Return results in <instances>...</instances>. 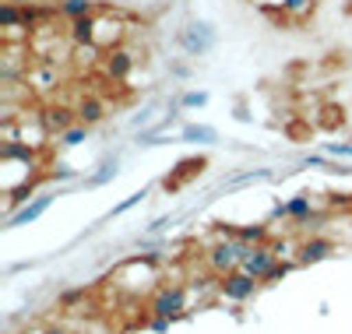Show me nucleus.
Instances as JSON below:
<instances>
[{
	"label": "nucleus",
	"instance_id": "f8f14e48",
	"mask_svg": "<svg viewBox=\"0 0 352 334\" xmlns=\"http://www.w3.org/2000/svg\"><path fill=\"white\" fill-rule=\"evenodd\" d=\"M78 124H85V127H96V124H102V116H106V102L102 99H96V96H85V99H78Z\"/></svg>",
	"mask_w": 352,
	"mask_h": 334
},
{
	"label": "nucleus",
	"instance_id": "f3484780",
	"mask_svg": "<svg viewBox=\"0 0 352 334\" xmlns=\"http://www.w3.org/2000/svg\"><path fill=\"white\" fill-rule=\"evenodd\" d=\"M236 239L247 243V247H250V243H264V239H268V229H264V225H243V229H236Z\"/></svg>",
	"mask_w": 352,
	"mask_h": 334
},
{
	"label": "nucleus",
	"instance_id": "6e6552de",
	"mask_svg": "<svg viewBox=\"0 0 352 334\" xmlns=\"http://www.w3.org/2000/svg\"><path fill=\"white\" fill-rule=\"evenodd\" d=\"M39 113H43V124L50 127L53 137H56V134H64L67 127H74V120H78V109H74V106H64V102H60V106L50 102V106H43Z\"/></svg>",
	"mask_w": 352,
	"mask_h": 334
},
{
	"label": "nucleus",
	"instance_id": "9b49d317",
	"mask_svg": "<svg viewBox=\"0 0 352 334\" xmlns=\"http://www.w3.org/2000/svg\"><path fill=\"white\" fill-rule=\"evenodd\" d=\"M331 250H335V247H331V239H324V236L303 239L300 247H296V254H300V264H317V260H324Z\"/></svg>",
	"mask_w": 352,
	"mask_h": 334
},
{
	"label": "nucleus",
	"instance_id": "dca6fc26",
	"mask_svg": "<svg viewBox=\"0 0 352 334\" xmlns=\"http://www.w3.org/2000/svg\"><path fill=\"white\" fill-rule=\"evenodd\" d=\"M88 131H92V127L74 124V127H67L64 134H56V144H60V148H78L81 141H88Z\"/></svg>",
	"mask_w": 352,
	"mask_h": 334
},
{
	"label": "nucleus",
	"instance_id": "bb28decb",
	"mask_svg": "<svg viewBox=\"0 0 352 334\" xmlns=\"http://www.w3.org/2000/svg\"><path fill=\"white\" fill-rule=\"evenodd\" d=\"M74 172L67 169V166H56V172H53V179H71Z\"/></svg>",
	"mask_w": 352,
	"mask_h": 334
},
{
	"label": "nucleus",
	"instance_id": "c85d7f7f",
	"mask_svg": "<svg viewBox=\"0 0 352 334\" xmlns=\"http://www.w3.org/2000/svg\"><path fill=\"white\" fill-rule=\"evenodd\" d=\"M11 4H21L25 8V4H32V0H11Z\"/></svg>",
	"mask_w": 352,
	"mask_h": 334
},
{
	"label": "nucleus",
	"instance_id": "aec40b11",
	"mask_svg": "<svg viewBox=\"0 0 352 334\" xmlns=\"http://www.w3.org/2000/svg\"><path fill=\"white\" fill-rule=\"evenodd\" d=\"M272 176V169H254V172H243V176H236L232 183H254V179H268Z\"/></svg>",
	"mask_w": 352,
	"mask_h": 334
},
{
	"label": "nucleus",
	"instance_id": "f257e3e1",
	"mask_svg": "<svg viewBox=\"0 0 352 334\" xmlns=\"http://www.w3.org/2000/svg\"><path fill=\"white\" fill-rule=\"evenodd\" d=\"M180 46L187 56H204V53H212L215 46V28L208 21H187L180 28Z\"/></svg>",
	"mask_w": 352,
	"mask_h": 334
},
{
	"label": "nucleus",
	"instance_id": "2eb2a0df",
	"mask_svg": "<svg viewBox=\"0 0 352 334\" xmlns=\"http://www.w3.org/2000/svg\"><path fill=\"white\" fill-rule=\"evenodd\" d=\"M278 211H282L285 219H300V222H303V219H310V215H314V204H310V197H307V194H300V197H292L289 204H282Z\"/></svg>",
	"mask_w": 352,
	"mask_h": 334
},
{
	"label": "nucleus",
	"instance_id": "ddd939ff",
	"mask_svg": "<svg viewBox=\"0 0 352 334\" xmlns=\"http://www.w3.org/2000/svg\"><path fill=\"white\" fill-rule=\"evenodd\" d=\"M60 18H67V21H74V18H88V14H96L99 11V4L96 0H60Z\"/></svg>",
	"mask_w": 352,
	"mask_h": 334
},
{
	"label": "nucleus",
	"instance_id": "9d476101",
	"mask_svg": "<svg viewBox=\"0 0 352 334\" xmlns=\"http://www.w3.org/2000/svg\"><path fill=\"white\" fill-rule=\"evenodd\" d=\"M96 25H99V14H88V18H74L67 25V39L74 46H92L96 49Z\"/></svg>",
	"mask_w": 352,
	"mask_h": 334
},
{
	"label": "nucleus",
	"instance_id": "39448f33",
	"mask_svg": "<svg viewBox=\"0 0 352 334\" xmlns=\"http://www.w3.org/2000/svg\"><path fill=\"white\" fill-rule=\"evenodd\" d=\"M219 292L232 302H243L257 292V278L247 275V271H229V275H222V282H219Z\"/></svg>",
	"mask_w": 352,
	"mask_h": 334
},
{
	"label": "nucleus",
	"instance_id": "0eeeda50",
	"mask_svg": "<svg viewBox=\"0 0 352 334\" xmlns=\"http://www.w3.org/2000/svg\"><path fill=\"white\" fill-rule=\"evenodd\" d=\"M134 71V53L124 49V46H116V49H106L102 53V74L109 81H127V74Z\"/></svg>",
	"mask_w": 352,
	"mask_h": 334
},
{
	"label": "nucleus",
	"instance_id": "423d86ee",
	"mask_svg": "<svg viewBox=\"0 0 352 334\" xmlns=\"http://www.w3.org/2000/svg\"><path fill=\"white\" fill-rule=\"evenodd\" d=\"M25 81H28V88H32V96L36 92H53V88H60L64 85V78H60V71H56L53 64H46V60H39V64H32L25 71Z\"/></svg>",
	"mask_w": 352,
	"mask_h": 334
},
{
	"label": "nucleus",
	"instance_id": "6ab92c4d",
	"mask_svg": "<svg viewBox=\"0 0 352 334\" xmlns=\"http://www.w3.org/2000/svg\"><path fill=\"white\" fill-rule=\"evenodd\" d=\"M144 197H148V190H138V194H131L127 201H120V204L113 208V215H124V211H131V208H134V204H141Z\"/></svg>",
	"mask_w": 352,
	"mask_h": 334
},
{
	"label": "nucleus",
	"instance_id": "4be33fe9",
	"mask_svg": "<svg viewBox=\"0 0 352 334\" xmlns=\"http://www.w3.org/2000/svg\"><path fill=\"white\" fill-rule=\"evenodd\" d=\"M204 102H208V96H204V92H187V96H184V106H187V109L204 106Z\"/></svg>",
	"mask_w": 352,
	"mask_h": 334
},
{
	"label": "nucleus",
	"instance_id": "f03ea898",
	"mask_svg": "<svg viewBox=\"0 0 352 334\" xmlns=\"http://www.w3.org/2000/svg\"><path fill=\"white\" fill-rule=\"evenodd\" d=\"M282 257L272 250V247H264V243H254V247H243V260H240V271H247V275H254L257 282H264V275L278 264Z\"/></svg>",
	"mask_w": 352,
	"mask_h": 334
},
{
	"label": "nucleus",
	"instance_id": "cd10ccee",
	"mask_svg": "<svg viewBox=\"0 0 352 334\" xmlns=\"http://www.w3.org/2000/svg\"><path fill=\"white\" fill-rule=\"evenodd\" d=\"M43 334H74V331H71V327H64V324H56V327H46Z\"/></svg>",
	"mask_w": 352,
	"mask_h": 334
},
{
	"label": "nucleus",
	"instance_id": "5701e85b",
	"mask_svg": "<svg viewBox=\"0 0 352 334\" xmlns=\"http://www.w3.org/2000/svg\"><path fill=\"white\" fill-rule=\"evenodd\" d=\"M328 155H335V159H338V155H342V159H352V141H349V144H328Z\"/></svg>",
	"mask_w": 352,
	"mask_h": 334
},
{
	"label": "nucleus",
	"instance_id": "7ed1b4c3",
	"mask_svg": "<svg viewBox=\"0 0 352 334\" xmlns=\"http://www.w3.org/2000/svg\"><path fill=\"white\" fill-rule=\"evenodd\" d=\"M243 247L247 243H219V247L208 250V267L215 271V275H229V271H240V260H243Z\"/></svg>",
	"mask_w": 352,
	"mask_h": 334
},
{
	"label": "nucleus",
	"instance_id": "a878e982",
	"mask_svg": "<svg viewBox=\"0 0 352 334\" xmlns=\"http://www.w3.org/2000/svg\"><path fill=\"white\" fill-rule=\"evenodd\" d=\"M152 331H159V334L169 331V320H166V317H155V320H152Z\"/></svg>",
	"mask_w": 352,
	"mask_h": 334
},
{
	"label": "nucleus",
	"instance_id": "a211bd4d",
	"mask_svg": "<svg viewBox=\"0 0 352 334\" xmlns=\"http://www.w3.org/2000/svg\"><path fill=\"white\" fill-rule=\"evenodd\" d=\"M113 176H116V159H113V162H102V169L88 179V187H102L106 179H113Z\"/></svg>",
	"mask_w": 352,
	"mask_h": 334
},
{
	"label": "nucleus",
	"instance_id": "393cba45",
	"mask_svg": "<svg viewBox=\"0 0 352 334\" xmlns=\"http://www.w3.org/2000/svg\"><path fill=\"white\" fill-rule=\"evenodd\" d=\"M166 225H173V219H159V222H152L148 229H144V236H152V232H162Z\"/></svg>",
	"mask_w": 352,
	"mask_h": 334
},
{
	"label": "nucleus",
	"instance_id": "4468645a",
	"mask_svg": "<svg viewBox=\"0 0 352 334\" xmlns=\"http://www.w3.org/2000/svg\"><path fill=\"white\" fill-rule=\"evenodd\" d=\"M180 137L190 141V144H215V141H219L215 127H204V124H187V127L180 131Z\"/></svg>",
	"mask_w": 352,
	"mask_h": 334
},
{
	"label": "nucleus",
	"instance_id": "412c9836",
	"mask_svg": "<svg viewBox=\"0 0 352 334\" xmlns=\"http://www.w3.org/2000/svg\"><path fill=\"white\" fill-rule=\"evenodd\" d=\"M285 275H289V264H282V260H278V264L268 271V275H264V282H278V278H285Z\"/></svg>",
	"mask_w": 352,
	"mask_h": 334
},
{
	"label": "nucleus",
	"instance_id": "b1692460",
	"mask_svg": "<svg viewBox=\"0 0 352 334\" xmlns=\"http://www.w3.org/2000/svg\"><path fill=\"white\" fill-rule=\"evenodd\" d=\"M285 11H310V0H282Z\"/></svg>",
	"mask_w": 352,
	"mask_h": 334
},
{
	"label": "nucleus",
	"instance_id": "1a4fd4ad",
	"mask_svg": "<svg viewBox=\"0 0 352 334\" xmlns=\"http://www.w3.org/2000/svg\"><path fill=\"white\" fill-rule=\"evenodd\" d=\"M50 194H39L36 201H28V204H21L14 215H8V229H21V225H28V222H36V219H43V211L50 208Z\"/></svg>",
	"mask_w": 352,
	"mask_h": 334
},
{
	"label": "nucleus",
	"instance_id": "20e7f679",
	"mask_svg": "<svg viewBox=\"0 0 352 334\" xmlns=\"http://www.w3.org/2000/svg\"><path fill=\"white\" fill-rule=\"evenodd\" d=\"M184 310H187V289H184V285H169V289H162V292L152 299V317L176 320Z\"/></svg>",
	"mask_w": 352,
	"mask_h": 334
}]
</instances>
